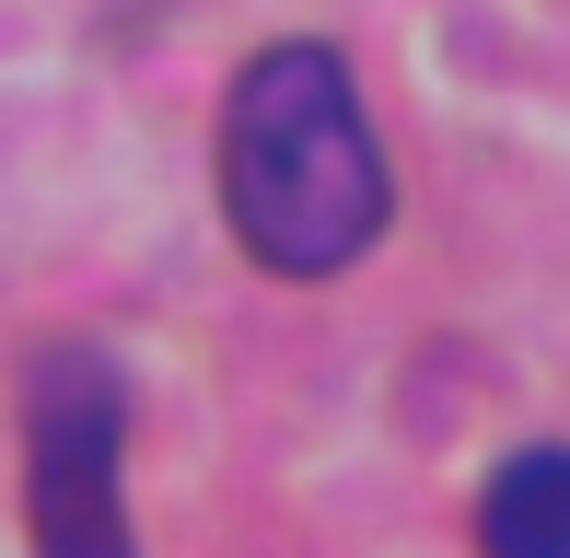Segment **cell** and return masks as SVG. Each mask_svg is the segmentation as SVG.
<instances>
[{"label":"cell","instance_id":"7a4b0ae2","mask_svg":"<svg viewBox=\"0 0 570 558\" xmlns=\"http://www.w3.org/2000/svg\"><path fill=\"white\" fill-rule=\"evenodd\" d=\"M23 524H36V558H140V536H128V372L106 349L23 361Z\"/></svg>","mask_w":570,"mask_h":558},{"label":"cell","instance_id":"3957f363","mask_svg":"<svg viewBox=\"0 0 570 558\" xmlns=\"http://www.w3.org/2000/svg\"><path fill=\"white\" fill-rule=\"evenodd\" d=\"M478 558H570V442H524L489 466Z\"/></svg>","mask_w":570,"mask_h":558},{"label":"cell","instance_id":"6da1fadb","mask_svg":"<svg viewBox=\"0 0 570 558\" xmlns=\"http://www.w3.org/2000/svg\"><path fill=\"white\" fill-rule=\"evenodd\" d=\"M222 221L268 279H338L384 245L396 175L326 36H279L222 93Z\"/></svg>","mask_w":570,"mask_h":558}]
</instances>
